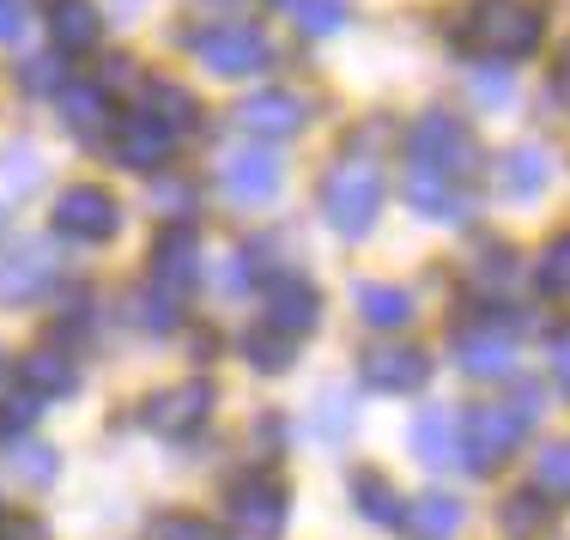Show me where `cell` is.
I'll list each match as a JSON object with an SVG mask.
<instances>
[{"label":"cell","mask_w":570,"mask_h":540,"mask_svg":"<svg viewBox=\"0 0 570 540\" xmlns=\"http://www.w3.org/2000/svg\"><path fill=\"white\" fill-rule=\"evenodd\" d=\"M352 504H358L371 522H383V529L406 522V498H401L383 474H376V468H358V474H352Z\"/></svg>","instance_id":"25"},{"label":"cell","mask_w":570,"mask_h":540,"mask_svg":"<svg viewBox=\"0 0 570 540\" xmlns=\"http://www.w3.org/2000/svg\"><path fill=\"white\" fill-rule=\"evenodd\" d=\"M461 504L450 492H425L419 504H406V529H419L425 540H450V534H461Z\"/></svg>","instance_id":"27"},{"label":"cell","mask_w":570,"mask_h":540,"mask_svg":"<svg viewBox=\"0 0 570 540\" xmlns=\"http://www.w3.org/2000/svg\"><path fill=\"white\" fill-rule=\"evenodd\" d=\"M110 153H116L121 170H158V165H170L176 134L153 116H121L110 128Z\"/></svg>","instance_id":"12"},{"label":"cell","mask_w":570,"mask_h":540,"mask_svg":"<svg viewBox=\"0 0 570 540\" xmlns=\"http://www.w3.org/2000/svg\"><path fill=\"white\" fill-rule=\"evenodd\" d=\"M528 438V413L515 401H485V408H468L461 420V455H468L473 474H492L498 462H510Z\"/></svg>","instance_id":"4"},{"label":"cell","mask_w":570,"mask_h":540,"mask_svg":"<svg viewBox=\"0 0 570 540\" xmlns=\"http://www.w3.org/2000/svg\"><path fill=\"white\" fill-rule=\"evenodd\" d=\"M376 213H383V170L358 153L328 165V177H322V219H328V232L358 243V237H371Z\"/></svg>","instance_id":"1"},{"label":"cell","mask_w":570,"mask_h":540,"mask_svg":"<svg viewBox=\"0 0 570 540\" xmlns=\"http://www.w3.org/2000/svg\"><path fill=\"white\" fill-rule=\"evenodd\" d=\"M24 37V0H0V43Z\"/></svg>","instance_id":"45"},{"label":"cell","mask_w":570,"mask_h":540,"mask_svg":"<svg viewBox=\"0 0 570 540\" xmlns=\"http://www.w3.org/2000/svg\"><path fill=\"white\" fill-rule=\"evenodd\" d=\"M153 279L165 292H195L200 279H207V249H200L195 225H170V232H158V243H153Z\"/></svg>","instance_id":"11"},{"label":"cell","mask_w":570,"mask_h":540,"mask_svg":"<svg viewBox=\"0 0 570 540\" xmlns=\"http://www.w3.org/2000/svg\"><path fill=\"white\" fill-rule=\"evenodd\" d=\"M61 128L73 134V140H104V134L116 128V104H110V91H98V86H73V79H67L61 86Z\"/></svg>","instance_id":"18"},{"label":"cell","mask_w":570,"mask_h":540,"mask_svg":"<svg viewBox=\"0 0 570 540\" xmlns=\"http://www.w3.org/2000/svg\"><path fill=\"white\" fill-rule=\"evenodd\" d=\"M153 207L165 213L170 225H188V219H195V183H176V177L153 183Z\"/></svg>","instance_id":"33"},{"label":"cell","mask_w":570,"mask_h":540,"mask_svg":"<svg viewBox=\"0 0 570 540\" xmlns=\"http://www.w3.org/2000/svg\"><path fill=\"white\" fill-rule=\"evenodd\" d=\"M19 86L37 91V98H61V86H67L61 56H24V61H19Z\"/></svg>","instance_id":"30"},{"label":"cell","mask_w":570,"mask_h":540,"mask_svg":"<svg viewBox=\"0 0 570 540\" xmlns=\"http://www.w3.org/2000/svg\"><path fill=\"white\" fill-rule=\"evenodd\" d=\"M292 12L304 37H334L346 24V0H292Z\"/></svg>","instance_id":"29"},{"label":"cell","mask_w":570,"mask_h":540,"mask_svg":"<svg viewBox=\"0 0 570 540\" xmlns=\"http://www.w3.org/2000/svg\"><path fill=\"white\" fill-rule=\"evenodd\" d=\"M540 492H547V498H570V443L540 450Z\"/></svg>","instance_id":"38"},{"label":"cell","mask_w":570,"mask_h":540,"mask_svg":"<svg viewBox=\"0 0 570 540\" xmlns=\"http://www.w3.org/2000/svg\"><path fill=\"white\" fill-rule=\"evenodd\" d=\"M243 353H249V364L255 371H267V376H279L285 364H292V341H279V334H249V341H243Z\"/></svg>","instance_id":"36"},{"label":"cell","mask_w":570,"mask_h":540,"mask_svg":"<svg viewBox=\"0 0 570 540\" xmlns=\"http://www.w3.org/2000/svg\"><path fill=\"white\" fill-rule=\"evenodd\" d=\"M219 183H225V195L237 200V207H267V200L285 188V158L267 153V146H237V153H225Z\"/></svg>","instance_id":"9"},{"label":"cell","mask_w":570,"mask_h":540,"mask_svg":"<svg viewBox=\"0 0 570 540\" xmlns=\"http://www.w3.org/2000/svg\"><path fill=\"white\" fill-rule=\"evenodd\" d=\"M128 86H140V73H134V61H128V56H110V61H104V79H98V91H128Z\"/></svg>","instance_id":"40"},{"label":"cell","mask_w":570,"mask_h":540,"mask_svg":"<svg viewBox=\"0 0 570 540\" xmlns=\"http://www.w3.org/2000/svg\"><path fill=\"white\" fill-rule=\"evenodd\" d=\"M461 43L485 49L498 61H528L540 49V12L528 0H480L461 24Z\"/></svg>","instance_id":"3"},{"label":"cell","mask_w":570,"mask_h":540,"mask_svg":"<svg viewBox=\"0 0 570 540\" xmlns=\"http://www.w3.org/2000/svg\"><path fill=\"white\" fill-rule=\"evenodd\" d=\"M56 232L73 243H110L121 232V200L104 183H67L56 195Z\"/></svg>","instance_id":"7"},{"label":"cell","mask_w":570,"mask_h":540,"mask_svg":"<svg viewBox=\"0 0 570 540\" xmlns=\"http://www.w3.org/2000/svg\"><path fill=\"white\" fill-rule=\"evenodd\" d=\"M140 98H146V110H153V121H165L170 134H188L200 121V104L183 79H140Z\"/></svg>","instance_id":"24"},{"label":"cell","mask_w":570,"mask_h":540,"mask_svg":"<svg viewBox=\"0 0 570 540\" xmlns=\"http://www.w3.org/2000/svg\"><path fill=\"white\" fill-rule=\"evenodd\" d=\"M547 517H552V504H540V492H515L510 504H504V529H510V534L547 529Z\"/></svg>","instance_id":"35"},{"label":"cell","mask_w":570,"mask_h":540,"mask_svg":"<svg viewBox=\"0 0 570 540\" xmlns=\"http://www.w3.org/2000/svg\"><path fill=\"white\" fill-rule=\"evenodd\" d=\"M352 304H358V316L371 322V328H383V334H401L406 322L419 316L413 292L389 286V279H358V286H352Z\"/></svg>","instance_id":"19"},{"label":"cell","mask_w":570,"mask_h":540,"mask_svg":"<svg viewBox=\"0 0 570 540\" xmlns=\"http://www.w3.org/2000/svg\"><path fill=\"white\" fill-rule=\"evenodd\" d=\"M37 177H43V165H37V153L31 146H19V153H7V170H0V188H7L12 200L19 195H31Z\"/></svg>","instance_id":"37"},{"label":"cell","mask_w":570,"mask_h":540,"mask_svg":"<svg viewBox=\"0 0 570 540\" xmlns=\"http://www.w3.org/2000/svg\"><path fill=\"white\" fill-rule=\"evenodd\" d=\"M473 86H480V98H485V104H510V98H515L510 73H480V79H473Z\"/></svg>","instance_id":"44"},{"label":"cell","mask_w":570,"mask_h":540,"mask_svg":"<svg viewBox=\"0 0 570 540\" xmlns=\"http://www.w3.org/2000/svg\"><path fill=\"white\" fill-rule=\"evenodd\" d=\"M552 177V158L540 153V146H510L504 158H498V188H504L510 200H534L540 188Z\"/></svg>","instance_id":"23"},{"label":"cell","mask_w":570,"mask_h":540,"mask_svg":"<svg viewBox=\"0 0 570 540\" xmlns=\"http://www.w3.org/2000/svg\"><path fill=\"white\" fill-rule=\"evenodd\" d=\"M7 468H12V480L31 485V492H43V485L61 480V455L49 450L43 438H19V443H12V455H7Z\"/></svg>","instance_id":"26"},{"label":"cell","mask_w":570,"mask_h":540,"mask_svg":"<svg viewBox=\"0 0 570 540\" xmlns=\"http://www.w3.org/2000/svg\"><path fill=\"white\" fill-rule=\"evenodd\" d=\"M346 401H352L346 383L322 389V408H316V431H322V438H346V431H352V420H358V413H352Z\"/></svg>","instance_id":"32"},{"label":"cell","mask_w":570,"mask_h":540,"mask_svg":"<svg viewBox=\"0 0 570 540\" xmlns=\"http://www.w3.org/2000/svg\"><path fill=\"white\" fill-rule=\"evenodd\" d=\"M534 279H540V292H547V298H564V292H570V232L547 243V255H540Z\"/></svg>","instance_id":"31"},{"label":"cell","mask_w":570,"mask_h":540,"mask_svg":"<svg viewBox=\"0 0 570 540\" xmlns=\"http://www.w3.org/2000/svg\"><path fill=\"white\" fill-rule=\"evenodd\" d=\"M552 98L570 110V37L559 43V56H552Z\"/></svg>","instance_id":"43"},{"label":"cell","mask_w":570,"mask_h":540,"mask_svg":"<svg viewBox=\"0 0 570 540\" xmlns=\"http://www.w3.org/2000/svg\"><path fill=\"white\" fill-rule=\"evenodd\" d=\"M0 540H49L43 517H0Z\"/></svg>","instance_id":"41"},{"label":"cell","mask_w":570,"mask_h":540,"mask_svg":"<svg viewBox=\"0 0 570 540\" xmlns=\"http://www.w3.org/2000/svg\"><path fill=\"white\" fill-rule=\"evenodd\" d=\"M153 540H219L207 517H188V510H170V517L153 522Z\"/></svg>","instance_id":"39"},{"label":"cell","mask_w":570,"mask_h":540,"mask_svg":"<svg viewBox=\"0 0 570 540\" xmlns=\"http://www.w3.org/2000/svg\"><path fill=\"white\" fill-rule=\"evenodd\" d=\"M450 353H455L461 371L480 376V383H504V376H515V346L498 328H461L450 341Z\"/></svg>","instance_id":"16"},{"label":"cell","mask_w":570,"mask_h":540,"mask_svg":"<svg viewBox=\"0 0 570 540\" xmlns=\"http://www.w3.org/2000/svg\"><path fill=\"white\" fill-rule=\"evenodd\" d=\"M0 225H7V219H0Z\"/></svg>","instance_id":"46"},{"label":"cell","mask_w":570,"mask_h":540,"mask_svg":"<svg viewBox=\"0 0 570 540\" xmlns=\"http://www.w3.org/2000/svg\"><path fill=\"white\" fill-rule=\"evenodd\" d=\"M213 401H219V389L200 383V376H188V383L158 389V395L146 401V425L165 431V438H188V431H200L213 420Z\"/></svg>","instance_id":"10"},{"label":"cell","mask_w":570,"mask_h":540,"mask_svg":"<svg viewBox=\"0 0 570 540\" xmlns=\"http://www.w3.org/2000/svg\"><path fill=\"white\" fill-rule=\"evenodd\" d=\"M225 517H230V529L249 540H279L285 517H292V492L274 474H249L225 492Z\"/></svg>","instance_id":"6"},{"label":"cell","mask_w":570,"mask_h":540,"mask_svg":"<svg viewBox=\"0 0 570 540\" xmlns=\"http://www.w3.org/2000/svg\"><path fill=\"white\" fill-rule=\"evenodd\" d=\"M134 322H140L146 334H176V328H183V310H176V298H170V292L146 286L140 298H134Z\"/></svg>","instance_id":"28"},{"label":"cell","mask_w":570,"mask_h":540,"mask_svg":"<svg viewBox=\"0 0 570 540\" xmlns=\"http://www.w3.org/2000/svg\"><path fill=\"white\" fill-rule=\"evenodd\" d=\"M49 37H56V56H91L104 43L98 0H49Z\"/></svg>","instance_id":"17"},{"label":"cell","mask_w":570,"mask_h":540,"mask_svg":"<svg viewBox=\"0 0 570 540\" xmlns=\"http://www.w3.org/2000/svg\"><path fill=\"white\" fill-rule=\"evenodd\" d=\"M37 413H43V401H37V395H24V389H19V395H7V408H0V443H19L24 431L37 425Z\"/></svg>","instance_id":"34"},{"label":"cell","mask_w":570,"mask_h":540,"mask_svg":"<svg viewBox=\"0 0 570 540\" xmlns=\"http://www.w3.org/2000/svg\"><path fill=\"white\" fill-rule=\"evenodd\" d=\"M401 200L419 213V219H468V200L455 195V183L431 177V170H419V165H406V177H401Z\"/></svg>","instance_id":"21"},{"label":"cell","mask_w":570,"mask_h":540,"mask_svg":"<svg viewBox=\"0 0 570 540\" xmlns=\"http://www.w3.org/2000/svg\"><path fill=\"white\" fill-rule=\"evenodd\" d=\"M413 455L425 468H450L455 455H461V420L450 408H425L413 420Z\"/></svg>","instance_id":"22"},{"label":"cell","mask_w":570,"mask_h":540,"mask_svg":"<svg viewBox=\"0 0 570 540\" xmlns=\"http://www.w3.org/2000/svg\"><path fill=\"white\" fill-rule=\"evenodd\" d=\"M56 262H49V243H12L0 249V304H31L49 292Z\"/></svg>","instance_id":"15"},{"label":"cell","mask_w":570,"mask_h":540,"mask_svg":"<svg viewBox=\"0 0 570 540\" xmlns=\"http://www.w3.org/2000/svg\"><path fill=\"white\" fill-rule=\"evenodd\" d=\"M19 389H24V395H37V401H61V395H73V389H79V371H73V359H67V353L37 346V353L19 359Z\"/></svg>","instance_id":"20"},{"label":"cell","mask_w":570,"mask_h":540,"mask_svg":"<svg viewBox=\"0 0 570 540\" xmlns=\"http://www.w3.org/2000/svg\"><path fill=\"white\" fill-rule=\"evenodd\" d=\"M547 364H552V376L570 389V328H559V334L547 341Z\"/></svg>","instance_id":"42"},{"label":"cell","mask_w":570,"mask_h":540,"mask_svg":"<svg viewBox=\"0 0 570 540\" xmlns=\"http://www.w3.org/2000/svg\"><path fill=\"white\" fill-rule=\"evenodd\" d=\"M358 371L376 395H419V389L431 383V359L419 353V346H371Z\"/></svg>","instance_id":"14"},{"label":"cell","mask_w":570,"mask_h":540,"mask_svg":"<svg viewBox=\"0 0 570 540\" xmlns=\"http://www.w3.org/2000/svg\"><path fill=\"white\" fill-rule=\"evenodd\" d=\"M237 121L255 134V140H292V134H304L309 104L297 98V91L267 86V91H255V98H243V104H237Z\"/></svg>","instance_id":"13"},{"label":"cell","mask_w":570,"mask_h":540,"mask_svg":"<svg viewBox=\"0 0 570 540\" xmlns=\"http://www.w3.org/2000/svg\"><path fill=\"white\" fill-rule=\"evenodd\" d=\"M316 322H322V292L304 274H274L262 286V328L267 334L304 341V334H316Z\"/></svg>","instance_id":"8"},{"label":"cell","mask_w":570,"mask_h":540,"mask_svg":"<svg viewBox=\"0 0 570 540\" xmlns=\"http://www.w3.org/2000/svg\"><path fill=\"white\" fill-rule=\"evenodd\" d=\"M267 56H274V49H267V31H262V24H243V19L213 24V31L195 37V61L207 67V73H219V79H249V73H262Z\"/></svg>","instance_id":"5"},{"label":"cell","mask_w":570,"mask_h":540,"mask_svg":"<svg viewBox=\"0 0 570 540\" xmlns=\"http://www.w3.org/2000/svg\"><path fill=\"white\" fill-rule=\"evenodd\" d=\"M406 158H413L419 170H431V177L443 183H468L473 170H480V140H473V128L450 110H425L413 121V134H406Z\"/></svg>","instance_id":"2"}]
</instances>
